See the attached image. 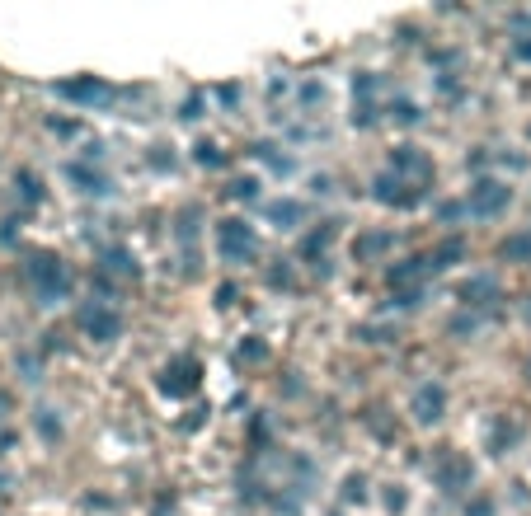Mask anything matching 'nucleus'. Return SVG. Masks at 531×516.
<instances>
[{"label": "nucleus", "mask_w": 531, "mask_h": 516, "mask_svg": "<svg viewBox=\"0 0 531 516\" xmlns=\"http://www.w3.org/2000/svg\"><path fill=\"white\" fill-rule=\"evenodd\" d=\"M24 273H29L33 291H38V305L66 301V291H71V273H66V263L57 254H33L29 263H24Z\"/></svg>", "instance_id": "1"}, {"label": "nucleus", "mask_w": 531, "mask_h": 516, "mask_svg": "<svg viewBox=\"0 0 531 516\" xmlns=\"http://www.w3.org/2000/svg\"><path fill=\"white\" fill-rule=\"evenodd\" d=\"M76 324L94 338V343H113V338L123 334V315L113 310V301H99V296L80 305V310H76Z\"/></svg>", "instance_id": "2"}, {"label": "nucleus", "mask_w": 531, "mask_h": 516, "mask_svg": "<svg viewBox=\"0 0 531 516\" xmlns=\"http://www.w3.org/2000/svg\"><path fill=\"white\" fill-rule=\"evenodd\" d=\"M423 193H428V188H423V183H414V179H400V174H395V169H386V174H376V183H372V198L376 202H386V207H419L423 202Z\"/></svg>", "instance_id": "3"}, {"label": "nucleus", "mask_w": 531, "mask_h": 516, "mask_svg": "<svg viewBox=\"0 0 531 516\" xmlns=\"http://www.w3.org/2000/svg\"><path fill=\"white\" fill-rule=\"evenodd\" d=\"M217 249L226 263H250L254 249H259V240H254V230L240 221V216H231V221H221L217 226Z\"/></svg>", "instance_id": "4"}, {"label": "nucleus", "mask_w": 531, "mask_h": 516, "mask_svg": "<svg viewBox=\"0 0 531 516\" xmlns=\"http://www.w3.org/2000/svg\"><path fill=\"white\" fill-rule=\"evenodd\" d=\"M508 202H513V188H508V183L480 179L475 188H470L466 212H470V216H503V212H508Z\"/></svg>", "instance_id": "5"}, {"label": "nucleus", "mask_w": 531, "mask_h": 516, "mask_svg": "<svg viewBox=\"0 0 531 516\" xmlns=\"http://www.w3.org/2000/svg\"><path fill=\"white\" fill-rule=\"evenodd\" d=\"M156 385L165 395H193V390L203 385V362H198V357H174V362L160 371Z\"/></svg>", "instance_id": "6"}, {"label": "nucleus", "mask_w": 531, "mask_h": 516, "mask_svg": "<svg viewBox=\"0 0 531 516\" xmlns=\"http://www.w3.org/2000/svg\"><path fill=\"white\" fill-rule=\"evenodd\" d=\"M442 413H447V390L442 385H419L414 390V418L423 427H433V423H442Z\"/></svg>", "instance_id": "7"}, {"label": "nucleus", "mask_w": 531, "mask_h": 516, "mask_svg": "<svg viewBox=\"0 0 531 516\" xmlns=\"http://www.w3.org/2000/svg\"><path fill=\"white\" fill-rule=\"evenodd\" d=\"M57 94H62V99H76V104H94V99H113V90L104 85V80H66V85H57Z\"/></svg>", "instance_id": "8"}, {"label": "nucleus", "mask_w": 531, "mask_h": 516, "mask_svg": "<svg viewBox=\"0 0 531 516\" xmlns=\"http://www.w3.org/2000/svg\"><path fill=\"white\" fill-rule=\"evenodd\" d=\"M470 474H475V465H470L466 456H452L438 470V484L447 488V493H466V488H470Z\"/></svg>", "instance_id": "9"}, {"label": "nucleus", "mask_w": 531, "mask_h": 516, "mask_svg": "<svg viewBox=\"0 0 531 516\" xmlns=\"http://www.w3.org/2000/svg\"><path fill=\"white\" fill-rule=\"evenodd\" d=\"M456 296H461L466 305H489L494 296H499V282H494V277H466V282L456 287Z\"/></svg>", "instance_id": "10"}, {"label": "nucleus", "mask_w": 531, "mask_h": 516, "mask_svg": "<svg viewBox=\"0 0 531 516\" xmlns=\"http://www.w3.org/2000/svg\"><path fill=\"white\" fill-rule=\"evenodd\" d=\"M66 174H71V183H80V193H90V198H104V193L113 188V183L104 179L99 169H90V165H71Z\"/></svg>", "instance_id": "11"}, {"label": "nucleus", "mask_w": 531, "mask_h": 516, "mask_svg": "<svg viewBox=\"0 0 531 516\" xmlns=\"http://www.w3.org/2000/svg\"><path fill=\"white\" fill-rule=\"evenodd\" d=\"M499 254L508 258V263H531V226L522 230V235H508Z\"/></svg>", "instance_id": "12"}, {"label": "nucleus", "mask_w": 531, "mask_h": 516, "mask_svg": "<svg viewBox=\"0 0 531 516\" xmlns=\"http://www.w3.org/2000/svg\"><path fill=\"white\" fill-rule=\"evenodd\" d=\"M264 212H268V221H278V226H297V221H301V202L278 198V202H264Z\"/></svg>", "instance_id": "13"}, {"label": "nucleus", "mask_w": 531, "mask_h": 516, "mask_svg": "<svg viewBox=\"0 0 531 516\" xmlns=\"http://www.w3.org/2000/svg\"><path fill=\"white\" fill-rule=\"evenodd\" d=\"M386 244H391V235H362V240H358V249H353V254H358V258H367V254H372V249H376V254H381Z\"/></svg>", "instance_id": "14"}, {"label": "nucleus", "mask_w": 531, "mask_h": 516, "mask_svg": "<svg viewBox=\"0 0 531 516\" xmlns=\"http://www.w3.org/2000/svg\"><path fill=\"white\" fill-rule=\"evenodd\" d=\"M104 263H109V273H113V268H118V273H123V277H137V268H132V258H127L123 249H113V254L104 258Z\"/></svg>", "instance_id": "15"}, {"label": "nucleus", "mask_w": 531, "mask_h": 516, "mask_svg": "<svg viewBox=\"0 0 531 516\" xmlns=\"http://www.w3.org/2000/svg\"><path fill=\"white\" fill-rule=\"evenodd\" d=\"M344 498H348V502H362V498H367V479H362V474H348Z\"/></svg>", "instance_id": "16"}, {"label": "nucleus", "mask_w": 531, "mask_h": 516, "mask_svg": "<svg viewBox=\"0 0 531 516\" xmlns=\"http://www.w3.org/2000/svg\"><path fill=\"white\" fill-rule=\"evenodd\" d=\"M254 188H259L254 179H235V188H231V193H235V198H254Z\"/></svg>", "instance_id": "17"}, {"label": "nucleus", "mask_w": 531, "mask_h": 516, "mask_svg": "<svg viewBox=\"0 0 531 516\" xmlns=\"http://www.w3.org/2000/svg\"><path fill=\"white\" fill-rule=\"evenodd\" d=\"M517 57H522V61H531V43H517Z\"/></svg>", "instance_id": "18"}, {"label": "nucleus", "mask_w": 531, "mask_h": 516, "mask_svg": "<svg viewBox=\"0 0 531 516\" xmlns=\"http://www.w3.org/2000/svg\"><path fill=\"white\" fill-rule=\"evenodd\" d=\"M527 376H531V362H527Z\"/></svg>", "instance_id": "19"}]
</instances>
